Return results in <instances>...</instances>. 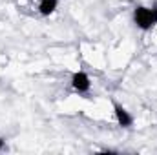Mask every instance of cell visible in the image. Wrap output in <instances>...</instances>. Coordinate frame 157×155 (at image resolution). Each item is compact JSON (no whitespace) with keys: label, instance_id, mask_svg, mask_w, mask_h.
Masks as SVG:
<instances>
[{"label":"cell","instance_id":"obj_1","mask_svg":"<svg viewBox=\"0 0 157 155\" xmlns=\"http://www.w3.org/2000/svg\"><path fill=\"white\" fill-rule=\"evenodd\" d=\"M133 24L141 31H150L157 26V6L146 7V6H135L133 7Z\"/></svg>","mask_w":157,"mask_h":155},{"label":"cell","instance_id":"obj_2","mask_svg":"<svg viewBox=\"0 0 157 155\" xmlns=\"http://www.w3.org/2000/svg\"><path fill=\"white\" fill-rule=\"evenodd\" d=\"M71 88H73V91H77L80 95L88 93L90 88H91V78H90V75L86 71H82V70L75 71L71 75Z\"/></svg>","mask_w":157,"mask_h":155},{"label":"cell","instance_id":"obj_3","mask_svg":"<svg viewBox=\"0 0 157 155\" xmlns=\"http://www.w3.org/2000/svg\"><path fill=\"white\" fill-rule=\"evenodd\" d=\"M112 104H113V115H115L117 124L121 128H124V130H130V128L133 126V115H132L121 102H117V100H113Z\"/></svg>","mask_w":157,"mask_h":155},{"label":"cell","instance_id":"obj_4","mask_svg":"<svg viewBox=\"0 0 157 155\" xmlns=\"http://www.w3.org/2000/svg\"><path fill=\"white\" fill-rule=\"evenodd\" d=\"M59 0H39V13L42 17H49L57 11Z\"/></svg>","mask_w":157,"mask_h":155},{"label":"cell","instance_id":"obj_5","mask_svg":"<svg viewBox=\"0 0 157 155\" xmlns=\"http://www.w3.org/2000/svg\"><path fill=\"white\" fill-rule=\"evenodd\" d=\"M4 148H6V139H4V137H0V152H2Z\"/></svg>","mask_w":157,"mask_h":155}]
</instances>
